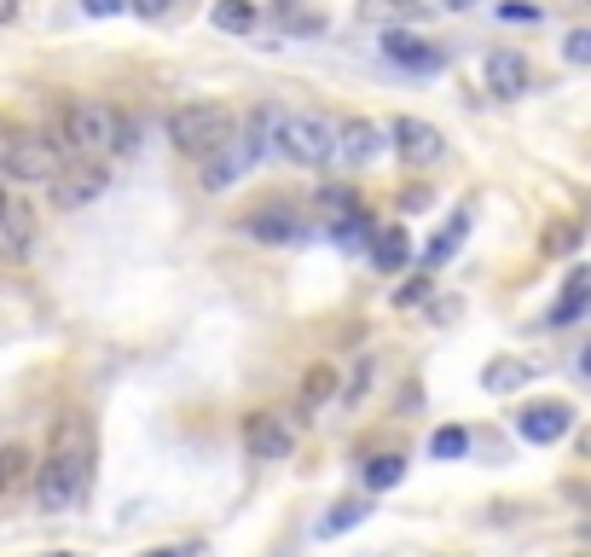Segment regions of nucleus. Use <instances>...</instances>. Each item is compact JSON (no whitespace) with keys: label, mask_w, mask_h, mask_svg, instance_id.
<instances>
[{"label":"nucleus","mask_w":591,"mask_h":557,"mask_svg":"<svg viewBox=\"0 0 591 557\" xmlns=\"http://www.w3.org/2000/svg\"><path fill=\"white\" fill-rule=\"evenodd\" d=\"M93 418H82V413H64L59 424H53V442H47V465H41V476H35V505L41 512H53V517H64V512H75V505L88 499V488H93Z\"/></svg>","instance_id":"nucleus-1"},{"label":"nucleus","mask_w":591,"mask_h":557,"mask_svg":"<svg viewBox=\"0 0 591 557\" xmlns=\"http://www.w3.org/2000/svg\"><path fill=\"white\" fill-rule=\"evenodd\" d=\"M122 111L105 105V99H70L59 117V140L82 158H105V151H122Z\"/></svg>","instance_id":"nucleus-2"},{"label":"nucleus","mask_w":591,"mask_h":557,"mask_svg":"<svg viewBox=\"0 0 591 557\" xmlns=\"http://www.w3.org/2000/svg\"><path fill=\"white\" fill-rule=\"evenodd\" d=\"M238 129H244V122L226 111V105H215V99H192V105H180L169 117V140L186 151V158H197V163L210 158V151H221Z\"/></svg>","instance_id":"nucleus-3"},{"label":"nucleus","mask_w":591,"mask_h":557,"mask_svg":"<svg viewBox=\"0 0 591 557\" xmlns=\"http://www.w3.org/2000/svg\"><path fill=\"white\" fill-rule=\"evenodd\" d=\"M278 151L302 169L337 163V122L319 111H285V134H278Z\"/></svg>","instance_id":"nucleus-4"},{"label":"nucleus","mask_w":591,"mask_h":557,"mask_svg":"<svg viewBox=\"0 0 591 557\" xmlns=\"http://www.w3.org/2000/svg\"><path fill=\"white\" fill-rule=\"evenodd\" d=\"M59 174H64L59 140L30 134V129H12V145H7V181H47V186H53Z\"/></svg>","instance_id":"nucleus-5"},{"label":"nucleus","mask_w":591,"mask_h":557,"mask_svg":"<svg viewBox=\"0 0 591 557\" xmlns=\"http://www.w3.org/2000/svg\"><path fill=\"white\" fill-rule=\"evenodd\" d=\"M319 215H325V233L348 250L371 244V233H377L366 204H359V192H348V186H319Z\"/></svg>","instance_id":"nucleus-6"},{"label":"nucleus","mask_w":591,"mask_h":557,"mask_svg":"<svg viewBox=\"0 0 591 557\" xmlns=\"http://www.w3.org/2000/svg\"><path fill=\"white\" fill-rule=\"evenodd\" d=\"M255 163H262V151H255V140L238 129L221 151H210V158H203V186H210V192H226V186H238Z\"/></svg>","instance_id":"nucleus-7"},{"label":"nucleus","mask_w":591,"mask_h":557,"mask_svg":"<svg viewBox=\"0 0 591 557\" xmlns=\"http://www.w3.org/2000/svg\"><path fill=\"white\" fill-rule=\"evenodd\" d=\"M383 59L400 64V70L435 75V70H447V47L429 41V36H418V30H389V36H383Z\"/></svg>","instance_id":"nucleus-8"},{"label":"nucleus","mask_w":591,"mask_h":557,"mask_svg":"<svg viewBox=\"0 0 591 557\" xmlns=\"http://www.w3.org/2000/svg\"><path fill=\"white\" fill-rule=\"evenodd\" d=\"M383 151H389V134H383L371 117H348V122H337V163H348V169H371Z\"/></svg>","instance_id":"nucleus-9"},{"label":"nucleus","mask_w":591,"mask_h":557,"mask_svg":"<svg viewBox=\"0 0 591 557\" xmlns=\"http://www.w3.org/2000/svg\"><path fill=\"white\" fill-rule=\"evenodd\" d=\"M291 447H296V436H291V424H278V413H249L244 418V453L255 465L291 459Z\"/></svg>","instance_id":"nucleus-10"},{"label":"nucleus","mask_w":591,"mask_h":557,"mask_svg":"<svg viewBox=\"0 0 591 557\" xmlns=\"http://www.w3.org/2000/svg\"><path fill=\"white\" fill-rule=\"evenodd\" d=\"M569 429H574V407H569V401H533V407L517 413V436L533 442V447H551V442L569 436Z\"/></svg>","instance_id":"nucleus-11"},{"label":"nucleus","mask_w":591,"mask_h":557,"mask_svg":"<svg viewBox=\"0 0 591 557\" xmlns=\"http://www.w3.org/2000/svg\"><path fill=\"white\" fill-rule=\"evenodd\" d=\"M389 145L400 151L412 169H424V163H441L447 158V140H441V129L435 122H418V117H395V129H389Z\"/></svg>","instance_id":"nucleus-12"},{"label":"nucleus","mask_w":591,"mask_h":557,"mask_svg":"<svg viewBox=\"0 0 591 557\" xmlns=\"http://www.w3.org/2000/svg\"><path fill=\"white\" fill-rule=\"evenodd\" d=\"M30 250H35V210L23 204L18 192H7V198H0V256L23 262Z\"/></svg>","instance_id":"nucleus-13"},{"label":"nucleus","mask_w":591,"mask_h":557,"mask_svg":"<svg viewBox=\"0 0 591 557\" xmlns=\"http://www.w3.org/2000/svg\"><path fill=\"white\" fill-rule=\"evenodd\" d=\"M238 233L255 239V244H296L302 239V221H296L291 204H262V210H249L238 221Z\"/></svg>","instance_id":"nucleus-14"},{"label":"nucleus","mask_w":591,"mask_h":557,"mask_svg":"<svg viewBox=\"0 0 591 557\" xmlns=\"http://www.w3.org/2000/svg\"><path fill=\"white\" fill-rule=\"evenodd\" d=\"M487 93H499V99H517V93H528V59L517 53V47H499V53H487Z\"/></svg>","instance_id":"nucleus-15"},{"label":"nucleus","mask_w":591,"mask_h":557,"mask_svg":"<svg viewBox=\"0 0 591 557\" xmlns=\"http://www.w3.org/2000/svg\"><path fill=\"white\" fill-rule=\"evenodd\" d=\"M111 181H105V169H93V163H82V169H64L59 181H53V204L59 210H82V204H93L99 192H105Z\"/></svg>","instance_id":"nucleus-16"},{"label":"nucleus","mask_w":591,"mask_h":557,"mask_svg":"<svg viewBox=\"0 0 591 557\" xmlns=\"http://www.w3.org/2000/svg\"><path fill=\"white\" fill-rule=\"evenodd\" d=\"M591 314V267H574L569 278H562V296H557V308H551V332H562V325H574Z\"/></svg>","instance_id":"nucleus-17"},{"label":"nucleus","mask_w":591,"mask_h":557,"mask_svg":"<svg viewBox=\"0 0 591 557\" xmlns=\"http://www.w3.org/2000/svg\"><path fill=\"white\" fill-rule=\"evenodd\" d=\"M412 262V239H406V226H377L371 233V267L377 273H400Z\"/></svg>","instance_id":"nucleus-18"},{"label":"nucleus","mask_w":591,"mask_h":557,"mask_svg":"<svg viewBox=\"0 0 591 557\" xmlns=\"http://www.w3.org/2000/svg\"><path fill=\"white\" fill-rule=\"evenodd\" d=\"M359 18L389 23V30H412V23L429 18V7H418V0H359Z\"/></svg>","instance_id":"nucleus-19"},{"label":"nucleus","mask_w":591,"mask_h":557,"mask_svg":"<svg viewBox=\"0 0 591 557\" xmlns=\"http://www.w3.org/2000/svg\"><path fill=\"white\" fill-rule=\"evenodd\" d=\"M273 23L285 36H319L325 30V12L314 7V0H273Z\"/></svg>","instance_id":"nucleus-20"},{"label":"nucleus","mask_w":591,"mask_h":557,"mask_svg":"<svg viewBox=\"0 0 591 557\" xmlns=\"http://www.w3.org/2000/svg\"><path fill=\"white\" fill-rule=\"evenodd\" d=\"M366 517H371V499H359V494H354V499H337V505H330V512L314 523V535H319V540H337V535H348V528H359Z\"/></svg>","instance_id":"nucleus-21"},{"label":"nucleus","mask_w":591,"mask_h":557,"mask_svg":"<svg viewBox=\"0 0 591 557\" xmlns=\"http://www.w3.org/2000/svg\"><path fill=\"white\" fill-rule=\"evenodd\" d=\"M465 239H470V210H452V215H447V226H441V233H435V244L424 250V273L447 267V256H452V250L465 244Z\"/></svg>","instance_id":"nucleus-22"},{"label":"nucleus","mask_w":591,"mask_h":557,"mask_svg":"<svg viewBox=\"0 0 591 557\" xmlns=\"http://www.w3.org/2000/svg\"><path fill=\"white\" fill-rule=\"evenodd\" d=\"M210 23H215L221 36H249L255 30V7H249V0H215Z\"/></svg>","instance_id":"nucleus-23"},{"label":"nucleus","mask_w":591,"mask_h":557,"mask_svg":"<svg viewBox=\"0 0 591 557\" xmlns=\"http://www.w3.org/2000/svg\"><path fill=\"white\" fill-rule=\"evenodd\" d=\"M528 377H533V366H522V361H493L481 372V389L487 395H510V389H522Z\"/></svg>","instance_id":"nucleus-24"},{"label":"nucleus","mask_w":591,"mask_h":557,"mask_svg":"<svg viewBox=\"0 0 591 557\" xmlns=\"http://www.w3.org/2000/svg\"><path fill=\"white\" fill-rule=\"evenodd\" d=\"M330 395H337V366H307V377H302V407L319 413Z\"/></svg>","instance_id":"nucleus-25"},{"label":"nucleus","mask_w":591,"mask_h":557,"mask_svg":"<svg viewBox=\"0 0 591 557\" xmlns=\"http://www.w3.org/2000/svg\"><path fill=\"white\" fill-rule=\"evenodd\" d=\"M359 476H366L371 494L377 488H395L400 476H406V459H400V453H377V459H366V470H359Z\"/></svg>","instance_id":"nucleus-26"},{"label":"nucleus","mask_w":591,"mask_h":557,"mask_svg":"<svg viewBox=\"0 0 591 557\" xmlns=\"http://www.w3.org/2000/svg\"><path fill=\"white\" fill-rule=\"evenodd\" d=\"M580 239H585V233H580L574 221H551V226H546V256H574Z\"/></svg>","instance_id":"nucleus-27"},{"label":"nucleus","mask_w":591,"mask_h":557,"mask_svg":"<svg viewBox=\"0 0 591 557\" xmlns=\"http://www.w3.org/2000/svg\"><path fill=\"white\" fill-rule=\"evenodd\" d=\"M429 453H435V459H465V453H470V429H458V424H447V429H435V442H429Z\"/></svg>","instance_id":"nucleus-28"},{"label":"nucleus","mask_w":591,"mask_h":557,"mask_svg":"<svg viewBox=\"0 0 591 557\" xmlns=\"http://www.w3.org/2000/svg\"><path fill=\"white\" fill-rule=\"evenodd\" d=\"M23 476V447H0V494H12Z\"/></svg>","instance_id":"nucleus-29"},{"label":"nucleus","mask_w":591,"mask_h":557,"mask_svg":"<svg viewBox=\"0 0 591 557\" xmlns=\"http://www.w3.org/2000/svg\"><path fill=\"white\" fill-rule=\"evenodd\" d=\"M562 59H569V64H591V30H569V41H562Z\"/></svg>","instance_id":"nucleus-30"},{"label":"nucleus","mask_w":591,"mask_h":557,"mask_svg":"<svg viewBox=\"0 0 591 557\" xmlns=\"http://www.w3.org/2000/svg\"><path fill=\"white\" fill-rule=\"evenodd\" d=\"M499 18H505V23H539V7H528V0H505Z\"/></svg>","instance_id":"nucleus-31"},{"label":"nucleus","mask_w":591,"mask_h":557,"mask_svg":"<svg viewBox=\"0 0 591 557\" xmlns=\"http://www.w3.org/2000/svg\"><path fill=\"white\" fill-rule=\"evenodd\" d=\"M122 7H128V0H82V12H88V18H116Z\"/></svg>","instance_id":"nucleus-32"},{"label":"nucleus","mask_w":591,"mask_h":557,"mask_svg":"<svg viewBox=\"0 0 591 557\" xmlns=\"http://www.w3.org/2000/svg\"><path fill=\"white\" fill-rule=\"evenodd\" d=\"M174 7V0H128V12H140V18H163Z\"/></svg>","instance_id":"nucleus-33"},{"label":"nucleus","mask_w":591,"mask_h":557,"mask_svg":"<svg viewBox=\"0 0 591 557\" xmlns=\"http://www.w3.org/2000/svg\"><path fill=\"white\" fill-rule=\"evenodd\" d=\"M424 296H429V278H418V285H400V291H395L400 308H412V302H424Z\"/></svg>","instance_id":"nucleus-34"},{"label":"nucleus","mask_w":591,"mask_h":557,"mask_svg":"<svg viewBox=\"0 0 591 557\" xmlns=\"http://www.w3.org/2000/svg\"><path fill=\"white\" fill-rule=\"evenodd\" d=\"M429 204V186H406L400 192V210H424Z\"/></svg>","instance_id":"nucleus-35"},{"label":"nucleus","mask_w":591,"mask_h":557,"mask_svg":"<svg viewBox=\"0 0 591 557\" xmlns=\"http://www.w3.org/2000/svg\"><path fill=\"white\" fill-rule=\"evenodd\" d=\"M7 145H12V129L0 122V181H7Z\"/></svg>","instance_id":"nucleus-36"},{"label":"nucleus","mask_w":591,"mask_h":557,"mask_svg":"<svg viewBox=\"0 0 591 557\" xmlns=\"http://www.w3.org/2000/svg\"><path fill=\"white\" fill-rule=\"evenodd\" d=\"M18 18V0H0V23H12Z\"/></svg>","instance_id":"nucleus-37"},{"label":"nucleus","mask_w":591,"mask_h":557,"mask_svg":"<svg viewBox=\"0 0 591 557\" xmlns=\"http://www.w3.org/2000/svg\"><path fill=\"white\" fill-rule=\"evenodd\" d=\"M580 459H591V424L580 429Z\"/></svg>","instance_id":"nucleus-38"},{"label":"nucleus","mask_w":591,"mask_h":557,"mask_svg":"<svg viewBox=\"0 0 591 557\" xmlns=\"http://www.w3.org/2000/svg\"><path fill=\"white\" fill-rule=\"evenodd\" d=\"M580 377H591V343L580 348Z\"/></svg>","instance_id":"nucleus-39"},{"label":"nucleus","mask_w":591,"mask_h":557,"mask_svg":"<svg viewBox=\"0 0 591 557\" xmlns=\"http://www.w3.org/2000/svg\"><path fill=\"white\" fill-rule=\"evenodd\" d=\"M580 546H591V523H580Z\"/></svg>","instance_id":"nucleus-40"},{"label":"nucleus","mask_w":591,"mask_h":557,"mask_svg":"<svg viewBox=\"0 0 591 557\" xmlns=\"http://www.w3.org/2000/svg\"><path fill=\"white\" fill-rule=\"evenodd\" d=\"M441 7H470V0H441Z\"/></svg>","instance_id":"nucleus-41"},{"label":"nucleus","mask_w":591,"mask_h":557,"mask_svg":"<svg viewBox=\"0 0 591 557\" xmlns=\"http://www.w3.org/2000/svg\"><path fill=\"white\" fill-rule=\"evenodd\" d=\"M151 557H180V551H151Z\"/></svg>","instance_id":"nucleus-42"},{"label":"nucleus","mask_w":591,"mask_h":557,"mask_svg":"<svg viewBox=\"0 0 591 557\" xmlns=\"http://www.w3.org/2000/svg\"><path fill=\"white\" fill-rule=\"evenodd\" d=\"M53 557H75V551H53Z\"/></svg>","instance_id":"nucleus-43"}]
</instances>
